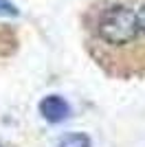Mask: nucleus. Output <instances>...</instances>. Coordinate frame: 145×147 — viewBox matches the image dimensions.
Here are the masks:
<instances>
[{
  "label": "nucleus",
  "mask_w": 145,
  "mask_h": 147,
  "mask_svg": "<svg viewBox=\"0 0 145 147\" xmlns=\"http://www.w3.org/2000/svg\"><path fill=\"white\" fill-rule=\"evenodd\" d=\"M0 16H5V18H16L20 16L18 7L13 5L11 0H0Z\"/></svg>",
  "instance_id": "obj_3"
},
{
  "label": "nucleus",
  "mask_w": 145,
  "mask_h": 147,
  "mask_svg": "<svg viewBox=\"0 0 145 147\" xmlns=\"http://www.w3.org/2000/svg\"><path fill=\"white\" fill-rule=\"evenodd\" d=\"M40 114H42L44 121L48 123H62L66 121L68 117H70V105H68V101L64 97H60V94H48V97H44L42 101H40Z\"/></svg>",
  "instance_id": "obj_1"
},
{
  "label": "nucleus",
  "mask_w": 145,
  "mask_h": 147,
  "mask_svg": "<svg viewBox=\"0 0 145 147\" xmlns=\"http://www.w3.org/2000/svg\"><path fill=\"white\" fill-rule=\"evenodd\" d=\"M92 141L90 136L84 134V132H70V134H64L57 143V147H90Z\"/></svg>",
  "instance_id": "obj_2"
}]
</instances>
